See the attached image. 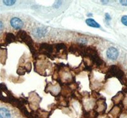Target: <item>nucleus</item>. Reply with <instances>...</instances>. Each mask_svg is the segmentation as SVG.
I'll return each instance as SVG.
<instances>
[{"label": "nucleus", "instance_id": "13", "mask_svg": "<svg viewBox=\"0 0 127 118\" xmlns=\"http://www.w3.org/2000/svg\"><path fill=\"white\" fill-rule=\"evenodd\" d=\"M105 20L107 21V22H109L110 20H111V16L109 15V14L107 13H106L105 14Z\"/></svg>", "mask_w": 127, "mask_h": 118}, {"label": "nucleus", "instance_id": "1", "mask_svg": "<svg viewBox=\"0 0 127 118\" xmlns=\"http://www.w3.org/2000/svg\"><path fill=\"white\" fill-rule=\"evenodd\" d=\"M108 78L111 77H116L120 79L121 82L125 81V73L123 70L117 65H111L109 69L108 73L107 76Z\"/></svg>", "mask_w": 127, "mask_h": 118}, {"label": "nucleus", "instance_id": "9", "mask_svg": "<svg viewBox=\"0 0 127 118\" xmlns=\"http://www.w3.org/2000/svg\"><path fill=\"white\" fill-rule=\"evenodd\" d=\"M120 112V108L118 106H115L113 109L110 111V114H111L113 116H116Z\"/></svg>", "mask_w": 127, "mask_h": 118}, {"label": "nucleus", "instance_id": "16", "mask_svg": "<svg viewBox=\"0 0 127 118\" xmlns=\"http://www.w3.org/2000/svg\"><path fill=\"white\" fill-rule=\"evenodd\" d=\"M102 3H104V4H106V3H108V1H102Z\"/></svg>", "mask_w": 127, "mask_h": 118}, {"label": "nucleus", "instance_id": "3", "mask_svg": "<svg viewBox=\"0 0 127 118\" xmlns=\"http://www.w3.org/2000/svg\"><path fill=\"white\" fill-rule=\"evenodd\" d=\"M10 24L14 29H20L23 26V22L19 18L13 17L10 20Z\"/></svg>", "mask_w": 127, "mask_h": 118}, {"label": "nucleus", "instance_id": "8", "mask_svg": "<svg viewBox=\"0 0 127 118\" xmlns=\"http://www.w3.org/2000/svg\"><path fill=\"white\" fill-rule=\"evenodd\" d=\"M123 98V93H122L121 92H120L118 93L117 95H116V96H114L112 100L114 101V102L115 103V104H118L120 102H121V101L122 100Z\"/></svg>", "mask_w": 127, "mask_h": 118}, {"label": "nucleus", "instance_id": "7", "mask_svg": "<svg viewBox=\"0 0 127 118\" xmlns=\"http://www.w3.org/2000/svg\"><path fill=\"white\" fill-rule=\"evenodd\" d=\"M15 41V37L14 35L12 33H7L6 35V38H5V41L7 44H10L12 42Z\"/></svg>", "mask_w": 127, "mask_h": 118}, {"label": "nucleus", "instance_id": "4", "mask_svg": "<svg viewBox=\"0 0 127 118\" xmlns=\"http://www.w3.org/2000/svg\"><path fill=\"white\" fill-rule=\"evenodd\" d=\"M46 32V29H43V28H37V29H35L34 31L33 32V34H34L35 37H41L43 36H45Z\"/></svg>", "mask_w": 127, "mask_h": 118}, {"label": "nucleus", "instance_id": "12", "mask_svg": "<svg viewBox=\"0 0 127 118\" xmlns=\"http://www.w3.org/2000/svg\"><path fill=\"white\" fill-rule=\"evenodd\" d=\"M61 3H62V1H57L54 4V7L55 8H58L61 6Z\"/></svg>", "mask_w": 127, "mask_h": 118}, {"label": "nucleus", "instance_id": "2", "mask_svg": "<svg viewBox=\"0 0 127 118\" xmlns=\"http://www.w3.org/2000/svg\"><path fill=\"white\" fill-rule=\"evenodd\" d=\"M106 55L107 58L112 60H115L118 59L119 55V52L116 48L114 47L109 48L106 52Z\"/></svg>", "mask_w": 127, "mask_h": 118}, {"label": "nucleus", "instance_id": "10", "mask_svg": "<svg viewBox=\"0 0 127 118\" xmlns=\"http://www.w3.org/2000/svg\"><path fill=\"white\" fill-rule=\"evenodd\" d=\"M3 2L6 6H12L16 3L15 1H13V0H4Z\"/></svg>", "mask_w": 127, "mask_h": 118}, {"label": "nucleus", "instance_id": "11", "mask_svg": "<svg viewBox=\"0 0 127 118\" xmlns=\"http://www.w3.org/2000/svg\"><path fill=\"white\" fill-rule=\"evenodd\" d=\"M121 21L123 24H124L125 26H127V15L123 16V17H121Z\"/></svg>", "mask_w": 127, "mask_h": 118}, {"label": "nucleus", "instance_id": "15", "mask_svg": "<svg viewBox=\"0 0 127 118\" xmlns=\"http://www.w3.org/2000/svg\"><path fill=\"white\" fill-rule=\"evenodd\" d=\"M3 28H4V26H3V22L0 20V32L3 30Z\"/></svg>", "mask_w": 127, "mask_h": 118}, {"label": "nucleus", "instance_id": "5", "mask_svg": "<svg viewBox=\"0 0 127 118\" xmlns=\"http://www.w3.org/2000/svg\"><path fill=\"white\" fill-rule=\"evenodd\" d=\"M11 114L7 109L1 108L0 109V118H10Z\"/></svg>", "mask_w": 127, "mask_h": 118}, {"label": "nucleus", "instance_id": "6", "mask_svg": "<svg viewBox=\"0 0 127 118\" xmlns=\"http://www.w3.org/2000/svg\"><path fill=\"white\" fill-rule=\"evenodd\" d=\"M86 24L90 27L94 28H99L100 25L97 23L95 20H94L92 19H88L86 20Z\"/></svg>", "mask_w": 127, "mask_h": 118}, {"label": "nucleus", "instance_id": "14", "mask_svg": "<svg viewBox=\"0 0 127 118\" xmlns=\"http://www.w3.org/2000/svg\"><path fill=\"white\" fill-rule=\"evenodd\" d=\"M120 4H122L123 6H127V0H122L120 1Z\"/></svg>", "mask_w": 127, "mask_h": 118}]
</instances>
